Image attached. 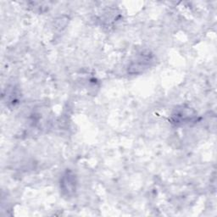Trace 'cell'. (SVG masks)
<instances>
[{
  "label": "cell",
  "mask_w": 217,
  "mask_h": 217,
  "mask_svg": "<svg viewBox=\"0 0 217 217\" xmlns=\"http://www.w3.org/2000/svg\"><path fill=\"white\" fill-rule=\"evenodd\" d=\"M70 176H70V174H67V176H65V177L64 178L63 181H65V182H68V181H69L70 183V181H71V179H72ZM65 182H62V185H65ZM74 187H75V184H69L68 187H66V189L65 190V191H67V194H70L71 191H74Z\"/></svg>",
  "instance_id": "cell-1"
}]
</instances>
